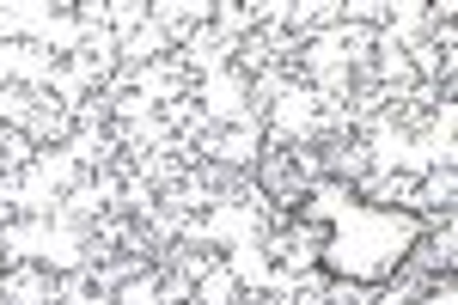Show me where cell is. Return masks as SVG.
Listing matches in <instances>:
<instances>
[{
    "label": "cell",
    "mask_w": 458,
    "mask_h": 305,
    "mask_svg": "<svg viewBox=\"0 0 458 305\" xmlns=\"http://www.w3.org/2000/svg\"><path fill=\"white\" fill-rule=\"evenodd\" d=\"M293 214L318 226V257L324 269L349 287H386L403 275V263L416 257V244L428 238V220L410 208L367 202L349 177H312L300 190Z\"/></svg>",
    "instance_id": "6da1fadb"
},
{
    "label": "cell",
    "mask_w": 458,
    "mask_h": 305,
    "mask_svg": "<svg viewBox=\"0 0 458 305\" xmlns=\"http://www.w3.org/2000/svg\"><path fill=\"white\" fill-rule=\"evenodd\" d=\"M422 305H458V281H453V275H440V281L422 293Z\"/></svg>",
    "instance_id": "7a4b0ae2"
},
{
    "label": "cell",
    "mask_w": 458,
    "mask_h": 305,
    "mask_svg": "<svg viewBox=\"0 0 458 305\" xmlns=\"http://www.w3.org/2000/svg\"><path fill=\"white\" fill-rule=\"evenodd\" d=\"M0 275H6V250H0Z\"/></svg>",
    "instance_id": "3957f363"
}]
</instances>
